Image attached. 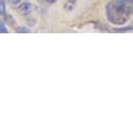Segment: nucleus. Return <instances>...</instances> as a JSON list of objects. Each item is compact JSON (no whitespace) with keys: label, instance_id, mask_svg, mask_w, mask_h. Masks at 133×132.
Here are the masks:
<instances>
[{"label":"nucleus","instance_id":"2","mask_svg":"<svg viewBox=\"0 0 133 132\" xmlns=\"http://www.w3.org/2000/svg\"><path fill=\"white\" fill-rule=\"evenodd\" d=\"M33 9H34V6H33L32 4H30V3H27V2L21 4V5L18 7L19 12L22 14V15H28V14H30Z\"/></svg>","mask_w":133,"mask_h":132},{"label":"nucleus","instance_id":"4","mask_svg":"<svg viewBox=\"0 0 133 132\" xmlns=\"http://www.w3.org/2000/svg\"><path fill=\"white\" fill-rule=\"evenodd\" d=\"M16 31H17V32H30V30L27 29L26 27H18V28L16 29Z\"/></svg>","mask_w":133,"mask_h":132},{"label":"nucleus","instance_id":"5","mask_svg":"<svg viewBox=\"0 0 133 132\" xmlns=\"http://www.w3.org/2000/svg\"><path fill=\"white\" fill-rule=\"evenodd\" d=\"M0 33H7V29L5 28L3 23H0Z\"/></svg>","mask_w":133,"mask_h":132},{"label":"nucleus","instance_id":"1","mask_svg":"<svg viewBox=\"0 0 133 132\" xmlns=\"http://www.w3.org/2000/svg\"><path fill=\"white\" fill-rule=\"evenodd\" d=\"M133 16V0H112L106 5V17L113 25L125 24Z\"/></svg>","mask_w":133,"mask_h":132},{"label":"nucleus","instance_id":"3","mask_svg":"<svg viewBox=\"0 0 133 132\" xmlns=\"http://www.w3.org/2000/svg\"><path fill=\"white\" fill-rule=\"evenodd\" d=\"M4 12H5V3H4V1L0 0V16L3 15Z\"/></svg>","mask_w":133,"mask_h":132},{"label":"nucleus","instance_id":"6","mask_svg":"<svg viewBox=\"0 0 133 132\" xmlns=\"http://www.w3.org/2000/svg\"><path fill=\"white\" fill-rule=\"evenodd\" d=\"M19 1H20V0H9V2L12 3V4H17Z\"/></svg>","mask_w":133,"mask_h":132},{"label":"nucleus","instance_id":"7","mask_svg":"<svg viewBox=\"0 0 133 132\" xmlns=\"http://www.w3.org/2000/svg\"><path fill=\"white\" fill-rule=\"evenodd\" d=\"M45 1H47V2H49V3H54L56 0H45Z\"/></svg>","mask_w":133,"mask_h":132}]
</instances>
